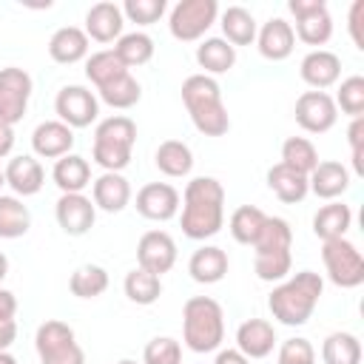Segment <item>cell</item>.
I'll list each match as a JSON object with an SVG mask.
<instances>
[{
  "label": "cell",
  "instance_id": "6da1fadb",
  "mask_svg": "<svg viewBox=\"0 0 364 364\" xmlns=\"http://www.w3.org/2000/svg\"><path fill=\"white\" fill-rule=\"evenodd\" d=\"M225 225V188L213 176H196L182 196V233L188 239H210Z\"/></svg>",
  "mask_w": 364,
  "mask_h": 364
},
{
  "label": "cell",
  "instance_id": "7a4b0ae2",
  "mask_svg": "<svg viewBox=\"0 0 364 364\" xmlns=\"http://www.w3.org/2000/svg\"><path fill=\"white\" fill-rule=\"evenodd\" d=\"M321 290H324L321 276L313 273V270H301V273H296V276H290V279H284L282 284L273 287V293L267 299V307H270V313L279 324L301 327L313 316V310L321 299Z\"/></svg>",
  "mask_w": 364,
  "mask_h": 364
},
{
  "label": "cell",
  "instance_id": "3957f363",
  "mask_svg": "<svg viewBox=\"0 0 364 364\" xmlns=\"http://www.w3.org/2000/svg\"><path fill=\"white\" fill-rule=\"evenodd\" d=\"M182 102L191 114V122L205 136H225L230 128L228 108L222 102V88L208 74H191L182 82Z\"/></svg>",
  "mask_w": 364,
  "mask_h": 364
},
{
  "label": "cell",
  "instance_id": "277c9868",
  "mask_svg": "<svg viewBox=\"0 0 364 364\" xmlns=\"http://www.w3.org/2000/svg\"><path fill=\"white\" fill-rule=\"evenodd\" d=\"M225 338L222 304L210 296H191L182 307V341L193 353H213Z\"/></svg>",
  "mask_w": 364,
  "mask_h": 364
},
{
  "label": "cell",
  "instance_id": "5b68a950",
  "mask_svg": "<svg viewBox=\"0 0 364 364\" xmlns=\"http://www.w3.org/2000/svg\"><path fill=\"white\" fill-rule=\"evenodd\" d=\"M134 142H136V122L125 114H114L102 119L94 131V151H91L94 162L108 173H119L131 162Z\"/></svg>",
  "mask_w": 364,
  "mask_h": 364
},
{
  "label": "cell",
  "instance_id": "8992f818",
  "mask_svg": "<svg viewBox=\"0 0 364 364\" xmlns=\"http://www.w3.org/2000/svg\"><path fill=\"white\" fill-rule=\"evenodd\" d=\"M34 347L40 364H85V353L77 344L74 330L60 318H48L37 327Z\"/></svg>",
  "mask_w": 364,
  "mask_h": 364
},
{
  "label": "cell",
  "instance_id": "52a82bcc",
  "mask_svg": "<svg viewBox=\"0 0 364 364\" xmlns=\"http://www.w3.org/2000/svg\"><path fill=\"white\" fill-rule=\"evenodd\" d=\"M321 262H324V270H327V276H330V282L336 287L353 290V287H358L364 282L361 250L347 236L321 242Z\"/></svg>",
  "mask_w": 364,
  "mask_h": 364
},
{
  "label": "cell",
  "instance_id": "ba28073f",
  "mask_svg": "<svg viewBox=\"0 0 364 364\" xmlns=\"http://www.w3.org/2000/svg\"><path fill=\"white\" fill-rule=\"evenodd\" d=\"M216 17H219L216 0H179L171 9L168 28L176 40L193 43V40L208 34V28L216 23Z\"/></svg>",
  "mask_w": 364,
  "mask_h": 364
},
{
  "label": "cell",
  "instance_id": "9c48e42d",
  "mask_svg": "<svg viewBox=\"0 0 364 364\" xmlns=\"http://www.w3.org/2000/svg\"><path fill=\"white\" fill-rule=\"evenodd\" d=\"M287 11L296 17V37L307 46H324L333 37V17L324 0H290Z\"/></svg>",
  "mask_w": 364,
  "mask_h": 364
},
{
  "label": "cell",
  "instance_id": "30bf717a",
  "mask_svg": "<svg viewBox=\"0 0 364 364\" xmlns=\"http://www.w3.org/2000/svg\"><path fill=\"white\" fill-rule=\"evenodd\" d=\"M31 91H34V82H31L28 71H23L17 65L0 68V122L14 128L26 117Z\"/></svg>",
  "mask_w": 364,
  "mask_h": 364
},
{
  "label": "cell",
  "instance_id": "8fae6325",
  "mask_svg": "<svg viewBox=\"0 0 364 364\" xmlns=\"http://www.w3.org/2000/svg\"><path fill=\"white\" fill-rule=\"evenodd\" d=\"M54 111H57L60 122H65L71 131L74 128H88L100 114V100L85 85H63L57 91Z\"/></svg>",
  "mask_w": 364,
  "mask_h": 364
},
{
  "label": "cell",
  "instance_id": "7c38bea8",
  "mask_svg": "<svg viewBox=\"0 0 364 364\" xmlns=\"http://www.w3.org/2000/svg\"><path fill=\"white\" fill-rule=\"evenodd\" d=\"M293 114H296V122L307 134H327L338 119V108L327 91H304L296 100Z\"/></svg>",
  "mask_w": 364,
  "mask_h": 364
},
{
  "label": "cell",
  "instance_id": "4fadbf2b",
  "mask_svg": "<svg viewBox=\"0 0 364 364\" xmlns=\"http://www.w3.org/2000/svg\"><path fill=\"white\" fill-rule=\"evenodd\" d=\"M173 264H176V242H173L171 233L148 230V233L139 236V242H136V267L162 279V273H168Z\"/></svg>",
  "mask_w": 364,
  "mask_h": 364
},
{
  "label": "cell",
  "instance_id": "5bb4252c",
  "mask_svg": "<svg viewBox=\"0 0 364 364\" xmlns=\"http://www.w3.org/2000/svg\"><path fill=\"white\" fill-rule=\"evenodd\" d=\"M54 216H57V225L63 228V233L85 236L94 228L97 208L85 193H63L54 205Z\"/></svg>",
  "mask_w": 364,
  "mask_h": 364
},
{
  "label": "cell",
  "instance_id": "9a60e30c",
  "mask_svg": "<svg viewBox=\"0 0 364 364\" xmlns=\"http://www.w3.org/2000/svg\"><path fill=\"white\" fill-rule=\"evenodd\" d=\"M136 210L151 222H168L179 210V191L168 182H148L136 193Z\"/></svg>",
  "mask_w": 364,
  "mask_h": 364
},
{
  "label": "cell",
  "instance_id": "2e32d148",
  "mask_svg": "<svg viewBox=\"0 0 364 364\" xmlns=\"http://www.w3.org/2000/svg\"><path fill=\"white\" fill-rule=\"evenodd\" d=\"M256 46H259V54L264 60H273V63H282L293 54L296 48V34H293V26L282 17H270L259 31H256Z\"/></svg>",
  "mask_w": 364,
  "mask_h": 364
},
{
  "label": "cell",
  "instance_id": "e0dca14e",
  "mask_svg": "<svg viewBox=\"0 0 364 364\" xmlns=\"http://www.w3.org/2000/svg\"><path fill=\"white\" fill-rule=\"evenodd\" d=\"M122 26H125V17H122V9L117 3H94L85 14V37L88 40H97V43H114L122 37Z\"/></svg>",
  "mask_w": 364,
  "mask_h": 364
},
{
  "label": "cell",
  "instance_id": "ac0fdd59",
  "mask_svg": "<svg viewBox=\"0 0 364 364\" xmlns=\"http://www.w3.org/2000/svg\"><path fill=\"white\" fill-rule=\"evenodd\" d=\"M299 74H301V80L313 91H324V88H330V85L338 82V77H341V60H338V54H333L327 48H313L301 60Z\"/></svg>",
  "mask_w": 364,
  "mask_h": 364
},
{
  "label": "cell",
  "instance_id": "d6986e66",
  "mask_svg": "<svg viewBox=\"0 0 364 364\" xmlns=\"http://www.w3.org/2000/svg\"><path fill=\"white\" fill-rule=\"evenodd\" d=\"M31 148L43 159H60L74 148V131L60 119H46L31 134Z\"/></svg>",
  "mask_w": 364,
  "mask_h": 364
},
{
  "label": "cell",
  "instance_id": "ffe728a7",
  "mask_svg": "<svg viewBox=\"0 0 364 364\" xmlns=\"http://www.w3.org/2000/svg\"><path fill=\"white\" fill-rule=\"evenodd\" d=\"M6 185L17 193V196H34L40 193L43 182H46V171L40 165V159H34L31 154H20V156H11L6 171Z\"/></svg>",
  "mask_w": 364,
  "mask_h": 364
},
{
  "label": "cell",
  "instance_id": "44dd1931",
  "mask_svg": "<svg viewBox=\"0 0 364 364\" xmlns=\"http://www.w3.org/2000/svg\"><path fill=\"white\" fill-rule=\"evenodd\" d=\"M276 347V327L267 318H247L236 330V350L247 358H264Z\"/></svg>",
  "mask_w": 364,
  "mask_h": 364
},
{
  "label": "cell",
  "instance_id": "7402d4cb",
  "mask_svg": "<svg viewBox=\"0 0 364 364\" xmlns=\"http://www.w3.org/2000/svg\"><path fill=\"white\" fill-rule=\"evenodd\" d=\"M307 188L318 196V199H327V202H336L347 188H350V171L341 165V162H318L310 176H307Z\"/></svg>",
  "mask_w": 364,
  "mask_h": 364
},
{
  "label": "cell",
  "instance_id": "603a6c76",
  "mask_svg": "<svg viewBox=\"0 0 364 364\" xmlns=\"http://www.w3.org/2000/svg\"><path fill=\"white\" fill-rule=\"evenodd\" d=\"M88 43H91V40L85 37L82 28H77V26H63V28H57V31L51 34V40H48V54H51V60L60 63V65H74V63H80V60L88 57Z\"/></svg>",
  "mask_w": 364,
  "mask_h": 364
},
{
  "label": "cell",
  "instance_id": "cb8c5ba5",
  "mask_svg": "<svg viewBox=\"0 0 364 364\" xmlns=\"http://www.w3.org/2000/svg\"><path fill=\"white\" fill-rule=\"evenodd\" d=\"M94 208L105 210V213H119L128 208L131 202V185L122 173H102L94 179Z\"/></svg>",
  "mask_w": 364,
  "mask_h": 364
},
{
  "label": "cell",
  "instance_id": "d4e9b609",
  "mask_svg": "<svg viewBox=\"0 0 364 364\" xmlns=\"http://www.w3.org/2000/svg\"><path fill=\"white\" fill-rule=\"evenodd\" d=\"M51 179L63 193H82L91 185V165L80 154H65L54 162Z\"/></svg>",
  "mask_w": 364,
  "mask_h": 364
},
{
  "label": "cell",
  "instance_id": "484cf974",
  "mask_svg": "<svg viewBox=\"0 0 364 364\" xmlns=\"http://www.w3.org/2000/svg\"><path fill=\"white\" fill-rule=\"evenodd\" d=\"M188 273L199 284H216L228 273V253L216 245H205V247L193 250V256L188 262Z\"/></svg>",
  "mask_w": 364,
  "mask_h": 364
},
{
  "label": "cell",
  "instance_id": "4316f807",
  "mask_svg": "<svg viewBox=\"0 0 364 364\" xmlns=\"http://www.w3.org/2000/svg\"><path fill=\"white\" fill-rule=\"evenodd\" d=\"M267 188H270L284 205H296V202H301V199L310 193L307 176L299 173V171H293V168H287V165H282V162H276V165L267 171Z\"/></svg>",
  "mask_w": 364,
  "mask_h": 364
},
{
  "label": "cell",
  "instance_id": "83f0119b",
  "mask_svg": "<svg viewBox=\"0 0 364 364\" xmlns=\"http://www.w3.org/2000/svg\"><path fill=\"white\" fill-rule=\"evenodd\" d=\"M196 63H199V68H205L208 77L225 74L236 65V48L222 37H208L196 46Z\"/></svg>",
  "mask_w": 364,
  "mask_h": 364
},
{
  "label": "cell",
  "instance_id": "f1b7e54d",
  "mask_svg": "<svg viewBox=\"0 0 364 364\" xmlns=\"http://www.w3.org/2000/svg\"><path fill=\"white\" fill-rule=\"evenodd\" d=\"M353 225V210L344 202H330L324 208H318V213L313 216V233L327 242V239H341Z\"/></svg>",
  "mask_w": 364,
  "mask_h": 364
},
{
  "label": "cell",
  "instance_id": "f546056e",
  "mask_svg": "<svg viewBox=\"0 0 364 364\" xmlns=\"http://www.w3.org/2000/svg\"><path fill=\"white\" fill-rule=\"evenodd\" d=\"M222 23V40H228L233 48L236 46H250L253 40H256V20H253V14L247 11V9H242V6H228L225 11H222V17H219Z\"/></svg>",
  "mask_w": 364,
  "mask_h": 364
},
{
  "label": "cell",
  "instance_id": "4dcf8cb0",
  "mask_svg": "<svg viewBox=\"0 0 364 364\" xmlns=\"http://www.w3.org/2000/svg\"><path fill=\"white\" fill-rule=\"evenodd\" d=\"M154 162H156V168H159L165 176L179 179V176H188V173H191V168H193V154H191V148H188L182 139H165V142L156 148Z\"/></svg>",
  "mask_w": 364,
  "mask_h": 364
},
{
  "label": "cell",
  "instance_id": "1f68e13d",
  "mask_svg": "<svg viewBox=\"0 0 364 364\" xmlns=\"http://www.w3.org/2000/svg\"><path fill=\"white\" fill-rule=\"evenodd\" d=\"M256 256H267V253H290L293 247V230H290V222L282 219V216H267L256 242Z\"/></svg>",
  "mask_w": 364,
  "mask_h": 364
},
{
  "label": "cell",
  "instance_id": "d6a6232c",
  "mask_svg": "<svg viewBox=\"0 0 364 364\" xmlns=\"http://www.w3.org/2000/svg\"><path fill=\"white\" fill-rule=\"evenodd\" d=\"M31 228V210L20 196L0 193V239H20Z\"/></svg>",
  "mask_w": 364,
  "mask_h": 364
},
{
  "label": "cell",
  "instance_id": "836d02e7",
  "mask_svg": "<svg viewBox=\"0 0 364 364\" xmlns=\"http://www.w3.org/2000/svg\"><path fill=\"white\" fill-rule=\"evenodd\" d=\"M111 51H114L117 60L131 71V68H136V65H145V63L154 57V40H151L145 31H128V34H122V37L114 43Z\"/></svg>",
  "mask_w": 364,
  "mask_h": 364
},
{
  "label": "cell",
  "instance_id": "e575fe53",
  "mask_svg": "<svg viewBox=\"0 0 364 364\" xmlns=\"http://www.w3.org/2000/svg\"><path fill=\"white\" fill-rule=\"evenodd\" d=\"M324 364H361V341L353 333H330L321 344Z\"/></svg>",
  "mask_w": 364,
  "mask_h": 364
},
{
  "label": "cell",
  "instance_id": "d590c367",
  "mask_svg": "<svg viewBox=\"0 0 364 364\" xmlns=\"http://www.w3.org/2000/svg\"><path fill=\"white\" fill-rule=\"evenodd\" d=\"M97 94H100V100H102L105 105H111V108H117V111L134 108V105L142 100V88H139V82L131 77V71L122 74V77H117L114 82L97 88Z\"/></svg>",
  "mask_w": 364,
  "mask_h": 364
},
{
  "label": "cell",
  "instance_id": "8d00e7d4",
  "mask_svg": "<svg viewBox=\"0 0 364 364\" xmlns=\"http://www.w3.org/2000/svg\"><path fill=\"white\" fill-rule=\"evenodd\" d=\"M68 290L77 299H97L108 290V270L100 264H82L71 273L68 279Z\"/></svg>",
  "mask_w": 364,
  "mask_h": 364
},
{
  "label": "cell",
  "instance_id": "74e56055",
  "mask_svg": "<svg viewBox=\"0 0 364 364\" xmlns=\"http://www.w3.org/2000/svg\"><path fill=\"white\" fill-rule=\"evenodd\" d=\"M282 165L310 176V171L318 165V151L307 136H287L282 145Z\"/></svg>",
  "mask_w": 364,
  "mask_h": 364
},
{
  "label": "cell",
  "instance_id": "f35d334b",
  "mask_svg": "<svg viewBox=\"0 0 364 364\" xmlns=\"http://www.w3.org/2000/svg\"><path fill=\"white\" fill-rule=\"evenodd\" d=\"M122 287H125V296L134 304H142V307L154 304L162 296V279L154 276V273H148V270H142V267H134L125 276V284Z\"/></svg>",
  "mask_w": 364,
  "mask_h": 364
},
{
  "label": "cell",
  "instance_id": "ab89813d",
  "mask_svg": "<svg viewBox=\"0 0 364 364\" xmlns=\"http://www.w3.org/2000/svg\"><path fill=\"white\" fill-rule=\"evenodd\" d=\"M264 219H267V213L259 210L256 205H242V208H236L230 213V222H228L230 225V236L239 245H253L259 230H262V225H264Z\"/></svg>",
  "mask_w": 364,
  "mask_h": 364
},
{
  "label": "cell",
  "instance_id": "60d3db41",
  "mask_svg": "<svg viewBox=\"0 0 364 364\" xmlns=\"http://www.w3.org/2000/svg\"><path fill=\"white\" fill-rule=\"evenodd\" d=\"M122 74H128V68L117 60V54H114L111 48L94 51V54L85 60V77H88L97 88H102V85L114 82V80H117V77H122Z\"/></svg>",
  "mask_w": 364,
  "mask_h": 364
},
{
  "label": "cell",
  "instance_id": "b9f144b4",
  "mask_svg": "<svg viewBox=\"0 0 364 364\" xmlns=\"http://www.w3.org/2000/svg\"><path fill=\"white\" fill-rule=\"evenodd\" d=\"M336 108H341L347 117H364V77H347L341 80L338 85V94H336Z\"/></svg>",
  "mask_w": 364,
  "mask_h": 364
},
{
  "label": "cell",
  "instance_id": "7bdbcfd3",
  "mask_svg": "<svg viewBox=\"0 0 364 364\" xmlns=\"http://www.w3.org/2000/svg\"><path fill=\"white\" fill-rule=\"evenodd\" d=\"M142 364H182V347L171 336H156L142 350Z\"/></svg>",
  "mask_w": 364,
  "mask_h": 364
},
{
  "label": "cell",
  "instance_id": "ee69618b",
  "mask_svg": "<svg viewBox=\"0 0 364 364\" xmlns=\"http://www.w3.org/2000/svg\"><path fill=\"white\" fill-rule=\"evenodd\" d=\"M256 276L262 282H284L290 276L293 267V256L290 253H267V256H256L253 262Z\"/></svg>",
  "mask_w": 364,
  "mask_h": 364
},
{
  "label": "cell",
  "instance_id": "f6af8a7d",
  "mask_svg": "<svg viewBox=\"0 0 364 364\" xmlns=\"http://www.w3.org/2000/svg\"><path fill=\"white\" fill-rule=\"evenodd\" d=\"M122 17H128L136 26H151L165 14V0H125L122 6Z\"/></svg>",
  "mask_w": 364,
  "mask_h": 364
},
{
  "label": "cell",
  "instance_id": "bcb514c9",
  "mask_svg": "<svg viewBox=\"0 0 364 364\" xmlns=\"http://www.w3.org/2000/svg\"><path fill=\"white\" fill-rule=\"evenodd\" d=\"M276 364H316V347L307 338H287L279 347Z\"/></svg>",
  "mask_w": 364,
  "mask_h": 364
},
{
  "label": "cell",
  "instance_id": "7dc6e473",
  "mask_svg": "<svg viewBox=\"0 0 364 364\" xmlns=\"http://www.w3.org/2000/svg\"><path fill=\"white\" fill-rule=\"evenodd\" d=\"M347 142H350V151H353V171L361 176L364 173V117H355L347 128Z\"/></svg>",
  "mask_w": 364,
  "mask_h": 364
},
{
  "label": "cell",
  "instance_id": "c3c4849f",
  "mask_svg": "<svg viewBox=\"0 0 364 364\" xmlns=\"http://www.w3.org/2000/svg\"><path fill=\"white\" fill-rule=\"evenodd\" d=\"M361 28H364V0H355L350 6V34H353L355 48L364 51V34H361Z\"/></svg>",
  "mask_w": 364,
  "mask_h": 364
},
{
  "label": "cell",
  "instance_id": "681fc988",
  "mask_svg": "<svg viewBox=\"0 0 364 364\" xmlns=\"http://www.w3.org/2000/svg\"><path fill=\"white\" fill-rule=\"evenodd\" d=\"M14 313H17V299H14V293L0 287V321H14Z\"/></svg>",
  "mask_w": 364,
  "mask_h": 364
},
{
  "label": "cell",
  "instance_id": "f907efd6",
  "mask_svg": "<svg viewBox=\"0 0 364 364\" xmlns=\"http://www.w3.org/2000/svg\"><path fill=\"white\" fill-rule=\"evenodd\" d=\"M213 364H250V358L242 355L236 347H228V350H219L216 353V361Z\"/></svg>",
  "mask_w": 364,
  "mask_h": 364
},
{
  "label": "cell",
  "instance_id": "816d5d0a",
  "mask_svg": "<svg viewBox=\"0 0 364 364\" xmlns=\"http://www.w3.org/2000/svg\"><path fill=\"white\" fill-rule=\"evenodd\" d=\"M11 148H14V128L6 125V122H0V159L9 156Z\"/></svg>",
  "mask_w": 364,
  "mask_h": 364
},
{
  "label": "cell",
  "instance_id": "f5cc1de1",
  "mask_svg": "<svg viewBox=\"0 0 364 364\" xmlns=\"http://www.w3.org/2000/svg\"><path fill=\"white\" fill-rule=\"evenodd\" d=\"M14 338H17V324L14 321H0V350H9Z\"/></svg>",
  "mask_w": 364,
  "mask_h": 364
},
{
  "label": "cell",
  "instance_id": "db71d44e",
  "mask_svg": "<svg viewBox=\"0 0 364 364\" xmlns=\"http://www.w3.org/2000/svg\"><path fill=\"white\" fill-rule=\"evenodd\" d=\"M6 273H9V259H6V253L0 250V282L6 279Z\"/></svg>",
  "mask_w": 364,
  "mask_h": 364
},
{
  "label": "cell",
  "instance_id": "11a10c76",
  "mask_svg": "<svg viewBox=\"0 0 364 364\" xmlns=\"http://www.w3.org/2000/svg\"><path fill=\"white\" fill-rule=\"evenodd\" d=\"M0 364H17V358L9 350H0Z\"/></svg>",
  "mask_w": 364,
  "mask_h": 364
},
{
  "label": "cell",
  "instance_id": "9f6ffc18",
  "mask_svg": "<svg viewBox=\"0 0 364 364\" xmlns=\"http://www.w3.org/2000/svg\"><path fill=\"white\" fill-rule=\"evenodd\" d=\"M117 364H136L134 358H122V361H117Z\"/></svg>",
  "mask_w": 364,
  "mask_h": 364
},
{
  "label": "cell",
  "instance_id": "6f0895ef",
  "mask_svg": "<svg viewBox=\"0 0 364 364\" xmlns=\"http://www.w3.org/2000/svg\"><path fill=\"white\" fill-rule=\"evenodd\" d=\"M3 185H6V176H3V171H0V191H3Z\"/></svg>",
  "mask_w": 364,
  "mask_h": 364
}]
</instances>
